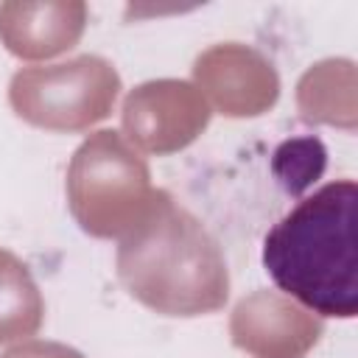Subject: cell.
<instances>
[{"instance_id":"obj_1","label":"cell","mask_w":358,"mask_h":358,"mask_svg":"<svg viewBox=\"0 0 358 358\" xmlns=\"http://www.w3.org/2000/svg\"><path fill=\"white\" fill-rule=\"evenodd\" d=\"M355 207V179H336L296 201L263 238L271 282L319 316L358 313Z\"/></svg>"}]
</instances>
